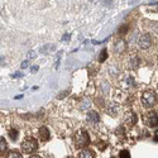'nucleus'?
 <instances>
[{"instance_id":"nucleus-1","label":"nucleus","mask_w":158,"mask_h":158,"mask_svg":"<svg viewBox=\"0 0 158 158\" xmlns=\"http://www.w3.org/2000/svg\"><path fill=\"white\" fill-rule=\"evenodd\" d=\"M141 100H142V104L146 108H153L154 105L157 104V101H158V96L156 94V91L147 90V91H144V93L142 94Z\"/></svg>"},{"instance_id":"nucleus-2","label":"nucleus","mask_w":158,"mask_h":158,"mask_svg":"<svg viewBox=\"0 0 158 158\" xmlns=\"http://www.w3.org/2000/svg\"><path fill=\"white\" fill-rule=\"evenodd\" d=\"M21 149L22 152L25 154H30L33 152H36L38 149V143L34 138H25L21 144Z\"/></svg>"},{"instance_id":"nucleus-3","label":"nucleus","mask_w":158,"mask_h":158,"mask_svg":"<svg viewBox=\"0 0 158 158\" xmlns=\"http://www.w3.org/2000/svg\"><path fill=\"white\" fill-rule=\"evenodd\" d=\"M75 143H76V146H77L78 148L87 147L89 143H90V137H89V134H87V131L84 130V129L77 130V133H76V135H75Z\"/></svg>"},{"instance_id":"nucleus-4","label":"nucleus","mask_w":158,"mask_h":158,"mask_svg":"<svg viewBox=\"0 0 158 158\" xmlns=\"http://www.w3.org/2000/svg\"><path fill=\"white\" fill-rule=\"evenodd\" d=\"M143 120L149 128H156L158 125V115L156 111H148L146 115H143Z\"/></svg>"},{"instance_id":"nucleus-5","label":"nucleus","mask_w":158,"mask_h":158,"mask_svg":"<svg viewBox=\"0 0 158 158\" xmlns=\"http://www.w3.org/2000/svg\"><path fill=\"white\" fill-rule=\"evenodd\" d=\"M152 44V39H150V36L148 33L146 34H142L139 38H138V47L141 49H148Z\"/></svg>"},{"instance_id":"nucleus-6","label":"nucleus","mask_w":158,"mask_h":158,"mask_svg":"<svg viewBox=\"0 0 158 158\" xmlns=\"http://www.w3.org/2000/svg\"><path fill=\"white\" fill-rule=\"evenodd\" d=\"M124 122H125L128 125H135L138 123V115L137 113H134L133 110H129L124 114Z\"/></svg>"},{"instance_id":"nucleus-7","label":"nucleus","mask_w":158,"mask_h":158,"mask_svg":"<svg viewBox=\"0 0 158 158\" xmlns=\"http://www.w3.org/2000/svg\"><path fill=\"white\" fill-rule=\"evenodd\" d=\"M125 49H127V42L124 41V39L119 38V39H118V41L114 43V47H113L114 53L122 55V53H124V52H125Z\"/></svg>"},{"instance_id":"nucleus-8","label":"nucleus","mask_w":158,"mask_h":158,"mask_svg":"<svg viewBox=\"0 0 158 158\" xmlns=\"http://www.w3.org/2000/svg\"><path fill=\"white\" fill-rule=\"evenodd\" d=\"M87 122H90L91 124H97L99 122H100V116H99V114L96 113V111L90 110L87 113Z\"/></svg>"},{"instance_id":"nucleus-9","label":"nucleus","mask_w":158,"mask_h":158,"mask_svg":"<svg viewBox=\"0 0 158 158\" xmlns=\"http://www.w3.org/2000/svg\"><path fill=\"white\" fill-rule=\"evenodd\" d=\"M39 137H41V139L43 142L49 141L51 134H49V130H48L47 127H41V128H39Z\"/></svg>"},{"instance_id":"nucleus-10","label":"nucleus","mask_w":158,"mask_h":158,"mask_svg":"<svg viewBox=\"0 0 158 158\" xmlns=\"http://www.w3.org/2000/svg\"><path fill=\"white\" fill-rule=\"evenodd\" d=\"M141 61H139V57H138L137 55H131L129 57V67L130 68H137L138 66H139Z\"/></svg>"},{"instance_id":"nucleus-11","label":"nucleus","mask_w":158,"mask_h":158,"mask_svg":"<svg viewBox=\"0 0 158 158\" xmlns=\"http://www.w3.org/2000/svg\"><path fill=\"white\" fill-rule=\"evenodd\" d=\"M77 158H94V152L91 149L84 148L82 150H80V153H78Z\"/></svg>"},{"instance_id":"nucleus-12","label":"nucleus","mask_w":158,"mask_h":158,"mask_svg":"<svg viewBox=\"0 0 158 158\" xmlns=\"http://www.w3.org/2000/svg\"><path fill=\"white\" fill-rule=\"evenodd\" d=\"M118 110H119V106H118L116 104H110L109 106L106 108V111H108V114L111 115V116H114L118 114Z\"/></svg>"},{"instance_id":"nucleus-13","label":"nucleus","mask_w":158,"mask_h":158,"mask_svg":"<svg viewBox=\"0 0 158 158\" xmlns=\"http://www.w3.org/2000/svg\"><path fill=\"white\" fill-rule=\"evenodd\" d=\"M89 108H91V101L87 97H84L81 100V104H80V109L81 110H87Z\"/></svg>"},{"instance_id":"nucleus-14","label":"nucleus","mask_w":158,"mask_h":158,"mask_svg":"<svg viewBox=\"0 0 158 158\" xmlns=\"http://www.w3.org/2000/svg\"><path fill=\"white\" fill-rule=\"evenodd\" d=\"M108 58V49L104 48L101 52H100V56H99V62H104L105 60Z\"/></svg>"},{"instance_id":"nucleus-15","label":"nucleus","mask_w":158,"mask_h":158,"mask_svg":"<svg viewBox=\"0 0 158 158\" xmlns=\"http://www.w3.org/2000/svg\"><path fill=\"white\" fill-rule=\"evenodd\" d=\"M109 74H110L111 76H118V74H119V70H118L116 66L111 65L110 67H109Z\"/></svg>"},{"instance_id":"nucleus-16","label":"nucleus","mask_w":158,"mask_h":158,"mask_svg":"<svg viewBox=\"0 0 158 158\" xmlns=\"http://www.w3.org/2000/svg\"><path fill=\"white\" fill-rule=\"evenodd\" d=\"M6 158H23L21 153L15 152V150H11V152L8 153V156H6Z\"/></svg>"},{"instance_id":"nucleus-17","label":"nucleus","mask_w":158,"mask_h":158,"mask_svg":"<svg viewBox=\"0 0 158 158\" xmlns=\"http://www.w3.org/2000/svg\"><path fill=\"white\" fill-rule=\"evenodd\" d=\"M0 150H2V153L5 152L6 150V141H5V138H0Z\"/></svg>"},{"instance_id":"nucleus-18","label":"nucleus","mask_w":158,"mask_h":158,"mask_svg":"<svg viewBox=\"0 0 158 158\" xmlns=\"http://www.w3.org/2000/svg\"><path fill=\"white\" fill-rule=\"evenodd\" d=\"M9 137H10V139L11 141H17V138H18V130L17 129H13V130H10L9 131Z\"/></svg>"},{"instance_id":"nucleus-19","label":"nucleus","mask_w":158,"mask_h":158,"mask_svg":"<svg viewBox=\"0 0 158 158\" xmlns=\"http://www.w3.org/2000/svg\"><path fill=\"white\" fill-rule=\"evenodd\" d=\"M119 158H130V154H129V152L127 149H124L119 153Z\"/></svg>"},{"instance_id":"nucleus-20","label":"nucleus","mask_w":158,"mask_h":158,"mask_svg":"<svg viewBox=\"0 0 158 158\" xmlns=\"http://www.w3.org/2000/svg\"><path fill=\"white\" fill-rule=\"evenodd\" d=\"M101 90H103V93L106 95L108 93H109V85L106 84V82H104V84H101Z\"/></svg>"},{"instance_id":"nucleus-21","label":"nucleus","mask_w":158,"mask_h":158,"mask_svg":"<svg viewBox=\"0 0 158 158\" xmlns=\"http://www.w3.org/2000/svg\"><path fill=\"white\" fill-rule=\"evenodd\" d=\"M127 82H128L129 86H133V84H134V77H133V76H128V77H127Z\"/></svg>"},{"instance_id":"nucleus-22","label":"nucleus","mask_w":158,"mask_h":158,"mask_svg":"<svg viewBox=\"0 0 158 158\" xmlns=\"http://www.w3.org/2000/svg\"><path fill=\"white\" fill-rule=\"evenodd\" d=\"M34 57H36L34 52H29V53H28V58H34Z\"/></svg>"},{"instance_id":"nucleus-23","label":"nucleus","mask_w":158,"mask_h":158,"mask_svg":"<svg viewBox=\"0 0 158 158\" xmlns=\"http://www.w3.org/2000/svg\"><path fill=\"white\" fill-rule=\"evenodd\" d=\"M27 66H28V61H24L22 63V68H27Z\"/></svg>"},{"instance_id":"nucleus-24","label":"nucleus","mask_w":158,"mask_h":158,"mask_svg":"<svg viewBox=\"0 0 158 158\" xmlns=\"http://www.w3.org/2000/svg\"><path fill=\"white\" fill-rule=\"evenodd\" d=\"M30 71H32V72H37V71H38V66H33V67L30 68Z\"/></svg>"},{"instance_id":"nucleus-25","label":"nucleus","mask_w":158,"mask_h":158,"mask_svg":"<svg viewBox=\"0 0 158 158\" xmlns=\"http://www.w3.org/2000/svg\"><path fill=\"white\" fill-rule=\"evenodd\" d=\"M153 6H154L153 9H154L156 11H158V3H154V4H153Z\"/></svg>"},{"instance_id":"nucleus-26","label":"nucleus","mask_w":158,"mask_h":158,"mask_svg":"<svg viewBox=\"0 0 158 158\" xmlns=\"http://www.w3.org/2000/svg\"><path fill=\"white\" fill-rule=\"evenodd\" d=\"M29 158H41V157H39V156H30Z\"/></svg>"},{"instance_id":"nucleus-27","label":"nucleus","mask_w":158,"mask_h":158,"mask_svg":"<svg viewBox=\"0 0 158 158\" xmlns=\"http://www.w3.org/2000/svg\"><path fill=\"white\" fill-rule=\"evenodd\" d=\"M67 158H74V157H67Z\"/></svg>"}]
</instances>
